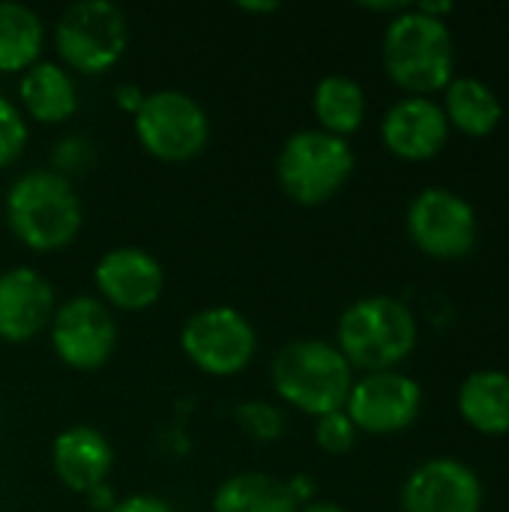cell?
<instances>
[{
  "label": "cell",
  "instance_id": "cell-1",
  "mask_svg": "<svg viewBox=\"0 0 509 512\" xmlns=\"http://www.w3.org/2000/svg\"><path fill=\"white\" fill-rule=\"evenodd\" d=\"M6 225L33 252L66 249L84 222L81 198L60 171H27L6 192Z\"/></svg>",
  "mask_w": 509,
  "mask_h": 512
},
{
  "label": "cell",
  "instance_id": "cell-2",
  "mask_svg": "<svg viewBox=\"0 0 509 512\" xmlns=\"http://www.w3.org/2000/svg\"><path fill=\"white\" fill-rule=\"evenodd\" d=\"M381 57L393 84L411 96L441 93L456 78V42L447 21L423 15L417 6H408L387 24Z\"/></svg>",
  "mask_w": 509,
  "mask_h": 512
},
{
  "label": "cell",
  "instance_id": "cell-3",
  "mask_svg": "<svg viewBox=\"0 0 509 512\" xmlns=\"http://www.w3.org/2000/svg\"><path fill=\"white\" fill-rule=\"evenodd\" d=\"M336 348L351 369L393 372L417 348V318L396 297H360L339 315Z\"/></svg>",
  "mask_w": 509,
  "mask_h": 512
},
{
  "label": "cell",
  "instance_id": "cell-4",
  "mask_svg": "<svg viewBox=\"0 0 509 512\" xmlns=\"http://www.w3.org/2000/svg\"><path fill=\"white\" fill-rule=\"evenodd\" d=\"M279 399L309 417H327L345 411V402L354 387V369L339 354L336 345L324 339H297L288 342L270 369Z\"/></svg>",
  "mask_w": 509,
  "mask_h": 512
},
{
  "label": "cell",
  "instance_id": "cell-5",
  "mask_svg": "<svg viewBox=\"0 0 509 512\" xmlns=\"http://www.w3.org/2000/svg\"><path fill=\"white\" fill-rule=\"evenodd\" d=\"M357 156L345 138H336L324 129H300L288 135L276 159L279 189L303 204L318 207L342 192L351 180Z\"/></svg>",
  "mask_w": 509,
  "mask_h": 512
},
{
  "label": "cell",
  "instance_id": "cell-6",
  "mask_svg": "<svg viewBox=\"0 0 509 512\" xmlns=\"http://www.w3.org/2000/svg\"><path fill=\"white\" fill-rule=\"evenodd\" d=\"M129 45V21L111 0H78L54 24L60 60L81 75H102L120 63Z\"/></svg>",
  "mask_w": 509,
  "mask_h": 512
},
{
  "label": "cell",
  "instance_id": "cell-7",
  "mask_svg": "<svg viewBox=\"0 0 509 512\" xmlns=\"http://www.w3.org/2000/svg\"><path fill=\"white\" fill-rule=\"evenodd\" d=\"M132 123L138 144L162 162H189L210 141L207 111L174 87L147 93Z\"/></svg>",
  "mask_w": 509,
  "mask_h": 512
},
{
  "label": "cell",
  "instance_id": "cell-8",
  "mask_svg": "<svg viewBox=\"0 0 509 512\" xmlns=\"http://www.w3.org/2000/svg\"><path fill=\"white\" fill-rule=\"evenodd\" d=\"M180 348L195 369L228 378L243 372L255 360L258 333L240 309L207 306L183 324Z\"/></svg>",
  "mask_w": 509,
  "mask_h": 512
},
{
  "label": "cell",
  "instance_id": "cell-9",
  "mask_svg": "<svg viewBox=\"0 0 509 512\" xmlns=\"http://www.w3.org/2000/svg\"><path fill=\"white\" fill-rule=\"evenodd\" d=\"M405 228L411 243L438 261L465 258L477 246V210L453 189L429 186L408 204Z\"/></svg>",
  "mask_w": 509,
  "mask_h": 512
},
{
  "label": "cell",
  "instance_id": "cell-10",
  "mask_svg": "<svg viewBox=\"0 0 509 512\" xmlns=\"http://www.w3.org/2000/svg\"><path fill=\"white\" fill-rule=\"evenodd\" d=\"M57 360L75 372L102 369L117 348V318L99 297H72L57 306L51 324Z\"/></svg>",
  "mask_w": 509,
  "mask_h": 512
},
{
  "label": "cell",
  "instance_id": "cell-11",
  "mask_svg": "<svg viewBox=\"0 0 509 512\" xmlns=\"http://www.w3.org/2000/svg\"><path fill=\"white\" fill-rule=\"evenodd\" d=\"M423 411V387L393 369V372H372L354 381L351 396L345 402V414L366 435H399L417 423Z\"/></svg>",
  "mask_w": 509,
  "mask_h": 512
},
{
  "label": "cell",
  "instance_id": "cell-12",
  "mask_svg": "<svg viewBox=\"0 0 509 512\" xmlns=\"http://www.w3.org/2000/svg\"><path fill=\"white\" fill-rule=\"evenodd\" d=\"M405 512H480L483 483L477 471L459 459L435 456L417 465L402 486Z\"/></svg>",
  "mask_w": 509,
  "mask_h": 512
},
{
  "label": "cell",
  "instance_id": "cell-13",
  "mask_svg": "<svg viewBox=\"0 0 509 512\" xmlns=\"http://www.w3.org/2000/svg\"><path fill=\"white\" fill-rule=\"evenodd\" d=\"M93 282L99 288V300L108 309L144 312L162 297L165 270L150 252L138 246H120L99 258Z\"/></svg>",
  "mask_w": 509,
  "mask_h": 512
},
{
  "label": "cell",
  "instance_id": "cell-14",
  "mask_svg": "<svg viewBox=\"0 0 509 512\" xmlns=\"http://www.w3.org/2000/svg\"><path fill=\"white\" fill-rule=\"evenodd\" d=\"M450 138V123L444 108L429 96H405L381 120L384 147L405 162L435 159Z\"/></svg>",
  "mask_w": 509,
  "mask_h": 512
},
{
  "label": "cell",
  "instance_id": "cell-15",
  "mask_svg": "<svg viewBox=\"0 0 509 512\" xmlns=\"http://www.w3.org/2000/svg\"><path fill=\"white\" fill-rule=\"evenodd\" d=\"M57 312L54 285L33 267H12L0 273V339L30 342Z\"/></svg>",
  "mask_w": 509,
  "mask_h": 512
},
{
  "label": "cell",
  "instance_id": "cell-16",
  "mask_svg": "<svg viewBox=\"0 0 509 512\" xmlns=\"http://www.w3.org/2000/svg\"><path fill=\"white\" fill-rule=\"evenodd\" d=\"M114 450L108 438L93 426H69L51 444V471L75 495L108 483Z\"/></svg>",
  "mask_w": 509,
  "mask_h": 512
},
{
  "label": "cell",
  "instance_id": "cell-17",
  "mask_svg": "<svg viewBox=\"0 0 509 512\" xmlns=\"http://www.w3.org/2000/svg\"><path fill=\"white\" fill-rule=\"evenodd\" d=\"M462 420L489 438L509 435V375L501 369L471 372L456 396Z\"/></svg>",
  "mask_w": 509,
  "mask_h": 512
},
{
  "label": "cell",
  "instance_id": "cell-18",
  "mask_svg": "<svg viewBox=\"0 0 509 512\" xmlns=\"http://www.w3.org/2000/svg\"><path fill=\"white\" fill-rule=\"evenodd\" d=\"M18 96L27 117H33L36 123H63L78 108L72 75L51 60H39L27 72H21Z\"/></svg>",
  "mask_w": 509,
  "mask_h": 512
},
{
  "label": "cell",
  "instance_id": "cell-19",
  "mask_svg": "<svg viewBox=\"0 0 509 512\" xmlns=\"http://www.w3.org/2000/svg\"><path fill=\"white\" fill-rule=\"evenodd\" d=\"M444 114L453 129H459L468 138H486L492 135L504 120V105L498 93L471 75L453 78L444 90Z\"/></svg>",
  "mask_w": 509,
  "mask_h": 512
},
{
  "label": "cell",
  "instance_id": "cell-20",
  "mask_svg": "<svg viewBox=\"0 0 509 512\" xmlns=\"http://www.w3.org/2000/svg\"><path fill=\"white\" fill-rule=\"evenodd\" d=\"M213 512H300V507L285 480L261 471H243L216 489Z\"/></svg>",
  "mask_w": 509,
  "mask_h": 512
},
{
  "label": "cell",
  "instance_id": "cell-21",
  "mask_svg": "<svg viewBox=\"0 0 509 512\" xmlns=\"http://www.w3.org/2000/svg\"><path fill=\"white\" fill-rule=\"evenodd\" d=\"M312 111L318 129L348 138L363 126L366 117V90L348 75H324L312 90Z\"/></svg>",
  "mask_w": 509,
  "mask_h": 512
},
{
  "label": "cell",
  "instance_id": "cell-22",
  "mask_svg": "<svg viewBox=\"0 0 509 512\" xmlns=\"http://www.w3.org/2000/svg\"><path fill=\"white\" fill-rule=\"evenodd\" d=\"M45 24L36 9L0 0V72H27L39 63Z\"/></svg>",
  "mask_w": 509,
  "mask_h": 512
},
{
  "label": "cell",
  "instance_id": "cell-23",
  "mask_svg": "<svg viewBox=\"0 0 509 512\" xmlns=\"http://www.w3.org/2000/svg\"><path fill=\"white\" fill-rule=\"evenodd\" d=\"M234 420H237V426H240L249 438L264 441V444L279 441V438L285 435V414H282L276 405L261 402V399L240 402L237 411H234Z\"/></svg>",
  "mask_w": 509,
  "mask_h": 512
},
{
  "label": "cell",
  "instance_id": "cell-24",
  "mask_svg": "<svg viewBox=\"0 0 509 512\" xmlns=\"http://www.w3.org/2000/svg\"><path fill=\"white\" fill-rule=\"evenodd\" d=\"M27 138H30V129H27L24 111L6 96H0V168L12 165L24 153Z\"/></svg>",
  "mask_w": 509,
  "mask_h": 512
},
{
  "label": "cell",
  "instance_id": "cell-25",
  "mask_svg": "<svg viewBox=\"0 0 509 512\" xmlns=\"http://www.w3.org/2000/svg\"><path fill=\"white\" fill-rule=\"evenodd\" d=\"M315 441H318V447H321L324 453H330V456H345V453H351L354 444H357V426L351 423V417H348L345 411L318 417Z\"/></svg>",
  "mask_w": 509,
  "mask_h": 512
},
{
  "label": "cell",
  "instance_id": "cell-26",
  "mask_svg": "<svg viewBox=\"0 0 509 512\" xmlns=\"http://www.w3.org/2000/svg\"><path fill=\"white\" fill-rule=\"evenodd\" d=\"M111 512H174L171 504H165L156 495H129L123 501H117V507Z\"/></svg>",
  "mask_w": 509,
  "mask_h": 512
},
{
  "label": "cell",
  "instance_id": "cell-27",
  "mask_svg": "<svg viewBox=\"0 0 509 512\" xmlns=\"http://www.w3.org/2000/svg\"><path fill=\"white\" fill-rule=\"evenodd\" d=\"M285 486H288L291 498L297 501V507L312 504V501H315V495H318V486H315V480H312L309 474H297V477H291Z\"/></svg>",
  "mask_w": 509,
  "mask_h": 512
},
{
  "label": "cell",
  "instance_id": "cell-28",
  "mask_svg": "<svg viewBox=\"0 0 509 512\" xmlns=\"http://www.w3.org/2000/svg\"><path fill=\"white\" fill-rule=\"evenodd\" d=\"M144 96H147V93H144L138 84H120V87L114 90V102H117V108L129 111L132 117H135V111L141 108Z\"/></svg>",
  "mask_w": 509,
  "mask_h": 512
},
{
  "label": "cell",
  "instance_id": "cell-29",
  "mask_svg": "<svg viewBox=\"0 0 509 512\" xmlns=\"http://www.w3.org/2000/svg\"><path fill=\"white\" fill-rule=\"evenodd\" d=\"M87 507L93 512H111L117 507V495H114V489L108 486V483H102V486H96V489H90L87 495Z\"/></svg>",
  "mask_w": 509,
  "mask_h": 512
},
{
  "label": "cell",
  "instance_id": "cell-30",
  "mask_svg": "<svg viewBox=\"0 0 509 512\" xmlns=\"http://www.w3.org/2000/svg\"><path fill=\"white\" fill-rule=\"evenodd\" d=\"M417 9L423 12V15H432V18H441V21H447V15L453 12V3H417Z\"/></svg>",
  "mask_w": 509,
  "mask_h": 512
},
{
  "label": "cell",
  "instance_id": "cell-31",
  "mask_svg": "<svg viewBox=\"0 0 509 512\" xmlns=\"http://www.w3.org/2000/svg\"><path fill=\"white\" fill-rule=\"evenodd\" d=\"M237 9H240V12H264V15H267V12H276L279 3H276V0H270V3H237Z\"/></svg>",
  "mask_w": 509,
  "mask_h": 512
},
{
  "label": "cell",
  "instance_id": "cell-32",
  "mask_svg": "<svg viewBox=\"0 0 509 512\" xmlns=\"http://www.w3.org/2000/svg\"><path fill=\"white\" fill-rule=\"evenodd\" d=\"M300 512H348V510H342L339 504H330V501H312V504L300 507Z\"/></svg>",
  "mask_w": 509,
  "mask_h": 512
}]
</instances>
